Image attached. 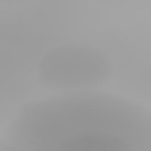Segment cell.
I'll use <instances>...</instances> for the list:
<instances>
[{"instance_id":"obj_1","label":"cell","mask_w":151,"mask_h":151,"mask_svg":"<svg viewBox=\"0 0 151 151\" xmlns=\"http://www.w3.org/2000/svg\"><path fill=\"white\" fill-rule=\"evenodd\" d=\"M4 151H63V148H113L151 151V109L113 95L91 91H49L18 106L0 134Z\"/></svg>"},{"instance_id":"obj_2","label":"cell","mask_w":151,"mask_h":151,"mask_svg":"<svg viewBox=\"0 0 151 151\" xmlns=\"http://www.w3.org/2000/svg\"><path fill=\"white\" fill-rule=\"evenodd\" d=\"M35 77L46 91H91L113 77V56L95 42L67 39L49 46L35 63Z\"/></svg>"},{"instance_id":"obj_3","label":"cell","mask_w":151,"mask_h":151,"mask_svg":"<svg viewBox=\"0 0 151 151\" xmlns=\"http://www.w3.org/2000/svg\"><path fill=\"white\" fill-rule=\"evenodd\" d=\"M4 7H11V4H28V0H0Z\"/></svg>"}]
</instances>
